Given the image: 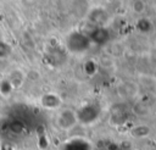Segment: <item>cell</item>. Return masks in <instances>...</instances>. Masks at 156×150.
I'll list each match as a JSON object with an SVG mask.
<instances>
[{
  "mask_svg": "<svg viewBox=\"0 0 156 150\" xmlns=\"http://www.w3.org/2000/svg\"><path fill=\"white\" fill-rule=\"evenodd\" d=\"M90 40L82 32H73L67 37V48L72 52H83L89 48Z\"/></svg>",
  "mask_w": 156,
  "mask_h": 150,
  "instance_id": "obj_1",
  "label": "cell"
},
{
  "mask_svg": "<svg viewBox=\"0 0 156 150\" xmlns=\"http://www.w3.org/2000/svg\"><path fill=\"white\" fill-rule=\"evenodd\" d=\"M99 115H100V109L95 104H87L76 112L77 121L84 124H90L95 122Z\"/></svg>",
  "mask_w": 156,
  "mask_h": 150,
  "instance_id": "obj_2",
  "label": "cell"
},
{
  "mask_svg": "<svg viewBox=\"0 0 156 150\" xmlns=\"http://www.w3.org/2000/svg\"><path fill=\"white\" fill-rule=\"evenodd\" d=\"M87 35H88L90 41H94L95 44H100V45L105 44L110 38L108 30L105 29L104 27H98V26L95 28H93L91 32L89 34H87Z\"/></svg>",
  "mask_w": 156,
  "mask_h": 150,
  "instance_id": "obj_3",
  "label": "cell"
},
{
  "mask_svg": "<svg viewBox=\"0 0 156 150\" xmlns=\"http://www.w3.org/2000/svg\"><path fill=\"white\" fill-rule=\"evenodd\" d=\"M76 122H78L77 117H76V113L69 111V110H66V111L61 112L60 116H58V120H57L58 126L63 129H68V128L73 127L76 124Z\"/></svg>",
  "mask_w": 156,
  "mask_h": 150,
  "instance_id": "obj_4",
  "label": "cell"
},
{
  "mask_svg": "<svg viewBox=\"0 0 156 150\" xmlns=\"http://www.w3.org/2000/svg\"><path fill=\"white\" fill-rule=\"evenodd\" d=\"M89 20L94 23V24H98V27H102L104 22L107 20V13L102 10V9H95L90 12V16H89Z\"/></svg>",
  "mask_w": 156,
  "mask_h": 150,
  "instance_id": "obj_5",
  "label": "cell"
},
{
  "mask_svg": "<svg viewBox=\"0 0 156 150\" xmlns=\"http://www.w3.org/2000/svg\"><path fill=\"white\" fill-rule=\"evenodd\" d=\"M66 150H90V144L83 139H73L66 144Z\"/></svg>",
  "mask_w": 156,
  "mask_h": 150,
  "instance_id": "obj_6",
  "label": "cell"
},
{
  "mask_svg": "<svg viewBox=\"0 0 156 150\" xmlns=\"http://www.w3.org/2000/svg\"><path fill=\"white\" fill-rule=\"evenodd\" d=\"M41 104L45 106V107H49V109H54V107H57L60 105V99L54 95V94H46L43 96L41 99Z\"/></svg>",
  "mask_w": 156,
  "mask_h": 150,
  "instance_id": "obj_7",
  "label": "cell"
},
{
  "mask_svg": "<svg viewBox=\"0 0 156 150\" xmlns=\"http://www.w3.org/2000/svg\"><path fill=\"white\" fill-rule=\"evenodd\" d=\"M136 28H138L140 32H143V33L149 32V30L151 29V22H150L149 20H146V18H140V20L138 21V23H136Z\"/></svg>",
  "mask_w": 156,
  "mask_h": 150,
  "instance_id": "obj_8",
  "label": "cell"
},
{
  "mask_svg": "<svg viewBox=\"0 0 156 150\" xmlns=\"http://www.w3.org/2000/svg\"><path fill=\"white\" fill-rule=\"evenodd\" d=\"M146 9V5L143 0H135L134 4H133V10L136 12V13H143Z\"/></svg>",
  "mask_w": 156,
  "mask_h": 150,
  "instance_id": "obj_9",
  "label": "cell"
},
{
  "mask_svg": "<svg viewBox=\"0 0 156 150\" xmlns=\"http://www.w3.org/2000/svg\"><path fill=\"white\" fill-rule=\"evenodd\" d=\"M9 52H10V48L4 41H0V57L6 56Z\"/></svg>",
  "mask_w": 156,
  "mask_h": 150,
  "instance_id": "obj_10",
  "label": "cell"
}]
</instances>
